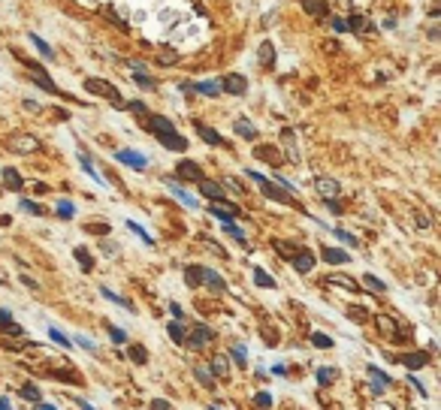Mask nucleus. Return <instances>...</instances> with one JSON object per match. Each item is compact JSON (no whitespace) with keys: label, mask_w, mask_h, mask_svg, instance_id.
<instances>
[{"label":"nucleus","mask_w":441,"mask_h":410,"mask_svg":"<svg viewBox=\"0 0 441 410\" xmlns=\"http://www.w3.org/2000/svg\"><path fill=\"white\" fill-rule=\"evenodd\" d=\"M175 172L185 178V181H203V169H200L194 160H181V163L175 166Z\"/></svg>","instance_id":"12"},{"label":"nucleus","mask_w":441,"mask_h":410,"mask_svg":"<svg viewBox=\"0 0 441 410\" xmlns=\"http://www.w3.org/2000/svg\"><path fill=\"white\" fill-rule=\"evenodd\" d=\"M85 88H88L91 94H97V97L112 100V103H115V109H124V100H118L121 94H118V88H115V85H109V82H103V79H88V82H85Z\"/></svg>","instance_id":"2"},{"label":"nucleus","mask_w":441,"mask_h":410,"mask_svg":"<svg viewBox=\"0 0 441 410\" xmlns=\"http://www.w3.org/2000/svg\"><path fill=\"white\" fill-rule=\"evenodd\" d=\"M254 404H257V407H272V395H269V392L254 395Z\"/></svg>","instance_id":"49"},{"label":"nucleus","mask_w":441,"mask_h":410,"mask_svg":"<svg viewBox=\"0 0 441 410\" xmlns=\"http://www.w3.org/2000/svg\"><path fill=\"white\" fill-rule=\"evenodd\" d=\"M227 368H230V365H227V359H224V356H218V359L212 362V371H215V374H218V377H220V374H224V377H227Z\"/></svg>","instance_id":"44"},{"label":"nucleus","mask_w":441,"mask_h":410,"mask_svg":"<svg viewBox=\"0 0 441 410\" xmlns=\"http://www.w3.org/2000/svg\"><path fill=\"white\" fill-rule=\"evenodd\" d=\"M100 293L106 295L109 302H115V305H121V308H127V311H133V302H127V299H121V295H115L112 290H106V287H100Z\"/></svg>","instance_id":"32"},{"label":"nucleus","mask_w":441,"mask_h":410,"mask_svg":"<svg viewBox=\"0 0 441 410\" xmlns=\"http://www.w3.org/2000/svg\"><path fill=\"white\" fill-rule=\"evenodd\" d=\"M0 410H12V404H9V398H0Z\"/></svg>","instance_id":"59"},{"label":"nucleus","mask_w":441,"mask_h":410,"mask_svg":"<svg viewBox=\"0 0 441 410\" xmlns=\"http://www.w3.org/2000/svg\"><path fill=\"white\" fill-rule=\"evenodd\" d=\"M254 284H257V287H266V290H275V278H272V275H266L260 266L254 269Z\"/></svg>","instance_id":"23"},{"label":"nucleus","mask_w":441,"mask_h":410,"mask_svg":"<svg viewBox=\"0 0 441 410\" xmlns=\"http://www.w3.org/2000/svg\"><path fill=\"white\" fill-rule=\"evenodd\" d=\"M9 323H12V314L6 308H0V326H9Z\"/></svg>","instance_id":"55"},{"label":"nucleus","mask_w":441,"mask_h":410,"mask_svg":"<svg viewBox=\"0 0 441 410\" xmlns=\"http://www.w3.org/2000/svg\"><path fill=\"white\" fill-rule=\"evenodd\" d=\"M18 205H21V211H30L33 217H43V214H46V211H43V205H36V202H30V199H21Z\"/></svg>","instance_id":"36"},{"label":"nucleus","mask_w":441,"mask_h":410,"mask_svg":"<svg viewBox=\"0 0 441 410\" xmlns=\"http://www.w3.org/2000/svg\"><path fill=\"white\" fill-rule=\"evenodd\" d=\"M194 374H197V380H200L206 389H215V386H212V374H209L206 368H200V365H197V368H194Z\"/></svg>","instance_id":"41"},{"label":"nucleus","mask_w":441,"mask_h":410,"mask_svg":"<svg viewBox=\"0 0 441 410\" xmlns=\"http://www.w3.org/2000/svg\"><path fill=\"white\" fill-rule=\"evenodd\" d=\"M323 259H326V263H348V259H351V253H345V250H339V247H323Z\"/></svg>","instance_id":"19"},{"label":"nucleus","mask_w":441,"mask_h":410,"mask_svg":"<svg viewBox=\"0 0 441 410\" xmlns=\"http://www.w3.org/2000/svg\"><path fill=\"white\" fill-rule=\"evenodd\" d=\"M9 148H12V151H18V154H24V151H33V148H36V139L33 136H12L9 139Z\"/></svg>","instance_id":"17"},{"label":"nucleus","mask_w":441,"mask_h":410,"mask_svg":"<svg viewBox=\"0 0 441 410\" xmlns=\"http://www.w3.org/2000/svg\"><path fill=\"white\" fill-rule=\"evenodd\" d=\"M233 359H236V365H248V356H245V347H233Z\"/></svg>","instance_id":"52"},{"label":"nucleus","mask_w":441,"mask_h":410,"mask_svg":"<svg viewBox=\"0 0 441 410\" xmlns=\"http://www.w3.org/2000/svg\"><path fill=\"white\" fill-rule=\"evenodd\" d=\"M36 410H58V407H55V404H40Z\"/></svg>","instance_id":"60"},{"label":"nucleus","mask_w":441,"mask_h":410,"mask_svg":"<svg viewBox=\"0 0 441 410\" xmlns=\"http://www.w3.org/2000/svg\"><path fill=\"white\" fill-rule=\"evenodd\" d=\"M115 160L118 163H127V166H133V169H145V154H139V151H130V148H124V151H118L115 154Z\"/></svg>","instance_id":"10"},{"label":"nucleus","mask_w":441,"mask_h":410,"mask_svg":"<svg viewBox=\"0 0 441 410\" xmlns=\"http://www.w3.org/2000/svg\"><path fill=\"white\" fill-rule=\"evenodd\" d=\"M151 410H169V401H163V398H154V401H151Z\"/></svg>","instance_id":"56"},{"label":"nucleus","mask_w":441,"mask_h":410,"mask_svg":"<svg viewBox=\"0 0 441 410\" xmlns=\"http://www.w3.org/2000/svg\"><path fill=\"white\" fill-rule=\"evenodd\" d=\"M21 281H24V287H30V290H40V284H36V281H30L27 275H21Z\"/></svg>","instance_id":"58"},{"label":"nucleus","mask_w":441,"mask_h":410,"mask_svg":"<svg viewBox=\"0 0 441 410\" xmlns=\"http://www.w3.org/2000/svg\"><path fill=\"white\" fill-rule=\"evenodd\" d=\"M203 281L215 290V293H224L227 290V284H224V278H220L218 272H212V269H203Z\"/></svg>","instance_id":"18"},{"label":"nucleus","mask_w":441,"mask_h":410,"mask_svg":"<svg viewBox=\"0 0 441 410\" xmlns=\"http://www.w3.org/2000/svg\"><path fill=\"white\" fill-rule=\"evenodd\" d=\"M336 235H339V238H342V241H345L348 247H357V244H360V241H357V235H351V233H345L342 227H336Z\"/></svg>","instance_id":"47"},{"label":"nucleus","mask_w":441,"mask_h":410,"mask_svg":"<svg viewBox=\"0 0 441 410\" xmlns=\"http://www.w3.org/2000/svg\"><path fill=\"white\" fill-rule=\"evenodd\" d=\"M58 214H61V220H70V217H73V202L61 199V202H58Z\"/></svg>","instance_id":"46"},{"label":"nucleus","mask_w":441,"mask_h":410,"mask_svg":"<svg viewBox=\"0 0 441 410\" xmlns=\"http://www.w3.org/2000/svg\"><path fill=\"white\" fill-rule=\"evenodd\" d=\"M314 190H317L323 199H336V196L342 193V187H339L336 178H317V181H314Z\"/></svg>","instance_id":"7"},{"label":"nucleus","mask_w":441,"mask_h":410,"mask_svg":"<svg viewBox=\"0 0 441 410\" xmlns=\"http://www.w3.org/2000/svg\"><path fill=\"white\" fill-rule=\"evenodd\" d=\"M73 256H76V259H79V266H82V272H91V269H94V259H91V253H88L85 247H76V250H73Z\"/></svg>","instance_id":"25"},{"label":"nucleus","mask_w":441,"mask_h":410,"mask_svg":"<svg viewBox=\"0 0 441 410\" xmlns=\"http://www.w3.org/2000/svg\"><path fill=\"white\" fill-rule=\"evenodd\" d=\"M402 362H405L408 368H423L429 362V356L426 353H408V356H402Z\"/></svg>","instance_id":"27"},{"label":"nucleus","mask_w":441,"mask_h":410,"mask_svg":"<svg viewBox=\"0 0 441 410\" xmlns=\"http://www.w3.org/2000/svg\"><path fill=\"white\" fill-rule=\"evenodd\" d=\"M127 230H133V233H136V235H139V238H142L145 244H154V241H151V235H148V233H145V230L139 227V223H133V220H127Z\"/></svg>","instance_id":"43"},{"label":"nucleus","mask_w":441,"mask_h":410,"mask_svg":"<svg viewBox=\"0 0 441 410\" xmlns=\"http://www.w3.org/2000/svg\"><path fill=\"white\" fill-rule=\"evenodd\" d=\"M127 353H130V359H133V362H139V365H142V362H148V353H145V347H139V344H136V347H130Z\"/></svg>","instance_id":"42"},{"label":"nucleus","mask_w":441,"mask_h":410,"mask_svg":"<svg viewBox=\"0 0 441 410\" xmlns=\"http://www.w3.org/2000/svg\"><path fill=\"white\" fill-rule=\"evenodd\" d=\"M245 175L251 178V181H257L260 184V190H263V196H269V199H275V202H284V205H293V196L284 190V187H275V184L266 178V175H260V172H254V169H245Z\"/></svg>","instance_id":"1"},{"label":"nucleus","mask_w":441,"mask_h":410,"mask_svg":"<svg viewBox=\"0 0 441 410\" xmlns=\"http://www.w3.org/2000/svg\"><path fill=\"white\" fill-rule=\"evenodd\" d=\"M209 211H212V214H215V217H218L220 223H233V217H236L233 211H227V208H220V205H212Z\"/></svg>","instance_id":"33"},{"label":"nucleus","mask_w":441,"mask_h":410,"mask_svg":"<svg viewBox=\"0 0 441 410\" xmlns=\"http://www.w3.org/2000/svg\"><path fill=\"white\" fill-rule=\"evenodd\" d=\"M378 326H381V329H384V332H387V335H396V323H390V320H387V317H384V314H381V317H378Z\"/></svg>","instance_id":"51"},{"label":"nucleus","mask_w":441,"mask_h":410,"mask_svg":"<svg viewBox=\"0 0 441 410\" xmlns=\"http://www.w3.org/2000/svg\"><path fill=\"white\" fill-rule=\"evenodd\" d=\"M218 85H220V91H227V94H233V97H242V94L248 91V79L242 76V72H227V76L220 79Z\"/></svg>","instance_id":"4"},{"label":"nucleus","mask_w":441,"mask_h":410,"mask_svg":"<svg viewBox=\"0 0 441 410\" xmlns=\"http://www.w3.org/2000/svg\"><path fill=\"white\" fill-rule=\"evenodd\" d=\"M272 244H275V250H278L281 256H290V259H293V253L299 250L296 244H287V241H272Z\"/></svg>","instance_id":"39"},{"label":"nucleus","mask_w":441,"mask_h":410,"mask_svg":"<svg viewBox=\"0 0 441 410\" xmlns=\"http://www.w3.org/2000/svg\"><path fill=\"white\" fill-rule=\"evenodd\" d=\"M236 133L242 136V139H257V127L254 124H248V118H236Z\"/></svg>","instance_id":"21"},{"label":"nucleus","mask_w":441,"mask_h":410,"mask_svg":"<svg viewBox=\"0 0 441 410\" xmlns=\"http://www.w3.org/2000/svg\"><path fill=\"white\" fill-rule=\"evenodd\" d=\"M160 145L169 148V151H188V139L178 136V133H169V136H160Z\"/></svg>","instance_id":"15"},{"label":"nucleus","mask_w":441,"mask_h":410,"mask_svg":"<svg viewBox=\"0 0 441 410\" xmlns=\"http://www.w3.org/2000/svg\"><path fill=\"white\" fill-rule=\"evenodd\" d=\"M145 121H148V130H151L157 139H160V136H169V133H175V124H172L169 118H163V115H148Z\"/></svg>","instance_id":"6"},{"label":"nucleus","mask_w":441,"mask_h":410,"mask_svg":"<svg viewBox=\"0 0 441 410\" xmlns=\"http://www.w3.org/2000/svg\"><path fill=\"white\" fill-rule=\"evenodd\" d=\"M197 184H200V193H203L206 199H212V202H224V208H227V211H233V214L239 217V208H236L233 202H227V199H224V187H220V184L206 181V178H203V181H197Z\"/></svg>","instance_id":"3"},{"label":"nucleus","mask_w":441,"mask_h":410,"mask_svg":"<svg viewBox=\"0 0 441 410\" xmlns=\"http://www.w3.org/2000/svg\"><path fill=\"white\" fill-rule=\"evenodd\" d=\"M27 72H30V79L40 85V88H46V91H52V94H58V88H55V82L46 76V69H43V63H36V60H27Z\"/></svg>","instance_id":"5"},{"label":"nucleus","mask_w":441,"mask_h":410,"mask_svg":"<svg viewBox=\"0 0 441 410\" xmlns=\"http://www.w3.org/2000/svg\"><path fill=\"white\" fill-rule=\"evenodd\" d=\"M224 187H230L233 193H242V184H239L236 178H224Z\"/></svg>","instance_id":"53"},{"label":"nucleus","mask_w":441,"mask_h":410,"mask_svg":"<svg viewBox=\"0 0 441 410\" xmlns=\"http://www.w3.org/2000/svg\"><path fill=\"white\" fill-rule=\"evenodd\" d=\"M163 184L169 187V193H172V196H175V199H178L181 205H188V208H197V199H194V196H191V193H188L185 187H181V184H175V178H166Z\"/></svg>","instance_id":"8"},{"label":"nucleus","mask_w":441,"mask_h":410,"mask_svg":"<svg viewBox=\"0 0 441 410\" xmlns=\"http://www.w3.org/2000/svg\"><path fill=\"white\" fill-rule=\"evenodd\" d=\"M326 284L342 287V290H348V293H360V284H357L354 278H348V275H329V278H326Z\"/></svg>","instance_id":"16"},{"label":"nucleus","mask_w":441,"mask_h":410,"mask_svg":"<svg viewBox=\"0 0 441 410\" xmlns=\"http://www.w3.org/2000/svg\"><path fill=\"white\" fill-rule=\"evenodd\" d=\"M49 338H55V341H58L61 347H67V350L73 347V344H70V338H67V335H64L61 329H55V326H49Z\"/></svg>","instance_id":"34"},{"label":"nucleus","mask_w":441,"mask_h":410,"mask_svg":"<svg viewBox=\"0 0 441 410\" xmlns=\"http://www.w3.org/2000/svg\"><path fill=\"white\" fill-rule=\"evenodd\" d=\"M311 344L326 350V347H333V338H329V335H323V332H314V335H311Z\"/></svg>","instance_id":"38"},{"label":"nucleus","mask_w":441,"mask_h":410,"mask_svg":"<svg viewBox=\"0 0 441 410\" xmlns=\"http://www.w3.org/2000/svg\"><path fill=\"white\" fill-rule=\"evenodd\" d=\"M333 27H336L339 33H348V21H345V18H333Z\"/></svg>","instance_id":"54"},{"label":"nucleus","mask_w":441,"mask_h":410,"mask_svg":"<svg viewBox=\"0 0 441 410\" xmlns=\"http://www.w3.org/2000/svg\"><path fill=\"white\" fill-rule=\"evenodd\" d=\"M185 278H188L191 287H200V281H203V269H200V266H185Z\"/></svg>","instance_id":"31"},{"label":"nucleus","mask_w":441,"mask_h":410,"mask_svg":"<svg viewBox=\"0 0 441 410\" xmlns=\"http://www.w3.org/2000/svg\"><path fill=\"white\" fill-rule=\"evenodd\" d=\"M302 9L308 15H326V0H302Z\"/></svg>","instance_id":"22"},{"label":"nucleus","mask_w":441,"mask_h":410,"mask_svg":"<svg viewBox=\"0 0 441 410\" xmlns=\"http://www.w3.org/2000/svg\"><path fill=\"white\" fill-rule=\"evenodd\" d=\"M79 163H82V169H85V172H88V175H91V178H94L97 184H106V181H103V178L97 175V169H94V163H91V157H88L85 151H79Z\"/></svg>","instance_id":"26"},{"label":"nucleus","mask_w":441,"mask_h":410,"mask_svg":"<svg viewBox=\"0 0 441 410\" xmlns=\"http://www.w3.org/2000/svg\"><path fill=\"white\" fill-rule=\"evenodd\" d=\"M21 395L27 401H40V389H36V386H21Z\"/></svg>","instance_id":"48"},{"label":"nucleus","mask_w":441,"mask_h":410,"mask_svg":"<svg viewBox=\"0 0 441 410\" xmlns=\"http://www.w3.org/2000/svg\"><path fill=\"white\" fill-rule=\"evenodd\" d=\"M109 335H112V341H115V344H124V341H127V335H124L118 326H109Z\"/></svg>","instance_id":"50"},{"label":"nucleus","mask_w":441,"mask_h":410,"mask_svg":"<svg viewBox=\"0 0 441 410\" xmlns=\"http://www.w3.org/2000/svg\"><path fill=\"white\" fill-rule=\"evenodd\" d=\"M369 377H372V392L375 395H384V389L390 386V377L384 374L381 368H375V365H369Z\"/></svg>","instance_id":"13"},{"label":"nucleus","mask_w":441,"mask_h":410,"mask_svg":"<svg viewBox=\"0 0 441 410\" xmlns=\"http://www.w3.org/2000/svg\"><path fill=\"white\" fill-rule=\"evenodd\" d=\"M363 284L369 287L372 293H384V290H387V287H384V281H378L375 275H366V278H363Z\"/></svg>","instance_id":"37"},{"label":"nucleus","mask_w":441,"mask_h":410,"mask_svg":"<svg viewBox=\"0 0 441 410\" xmlns=\"http://www.w3.org/2000/svg\"><path fill=\"white\" fill-rule=\"evenodd\" d=\"M260 63H263V66H272V63H275V49H272V43H263V46H260Z\"/></svg>","instance_id":"30"},{"label":"nucleus","mask_w":441,"mask_h":410,"mask_svg":"<svg viewBox=\"0 0 441 410\" xmlns=\"http://www.w3.org/2000/svg\"><path fill=\"white\" fill-rule=\"evenodd\" d=\"M157 60H160V63H175V60H178V52H175V49H160V52H157Z\"/></svg>","instance_id":"40"},{"label":"nucleus","mask_w":441,"mask_h":410,"mask_svg":"<svg viewBox=\"0 0 441 410\" xmlns=\"http://www.w3.org/2000/svg\"><path fill=\"white\" fill-rule=\"evenodd\" d=\"M254 154L260 160H269V163H281V154L275 151V148H254Z\"/></svg>","instance_id":"28"},{"label":"nucleus","mask_w":441,"mask_h":410,"mask_svg":"<svg viewBox=\"0 0 441 410\" xmlns=\"http://www.w3.org/2000/svg\"><path fill=\"white\" fill-rule=\"evenodd\" d=\"M3 184H6L9 190H15V193L24 187V181H21V175H18L15 169H3Z\"/></svg>","instance_id":"20"},{"label":"nucleus","mask_w":441,"mask_h":410,"mask_svg":"<svg viewBox=\"0 0 441 410\" xmlns=\"http://www.w3.org/2000/svg\"><path fill=\"white\" fill-rule=\"evenodd\" d=\"M197 133H200V139L203 142H209L212 148H224L227 142H224V136H220L218 130H212L209 124H203V121H197Z\"/></svg>","instance_id":"9"},{"label":"nucleus","mask_w":441,"mask_h":410,"mask_svg":"<svg viewBox=\"0 0 441 410\" xmlns=\"http://www.w3.org/2000/svg\"><path fill=\"white\" fill-rule=\"evenodd\" d=\"M191 94H203V97H220V85H218V82H191Z\"/></svg>","instance_id":"14"},{"label":"nucleus","mask_w":441,"mask_h":410,"mask_svg":"<svg viewBox=\"0 0 441 410\" xmlns=\"http://www.w3.org/2000/svg\"><path fill=\"white\" fill-rule=\"evenodd\" d=\"M133 82H136L139 88H145V91H157V82H154L151 76H145V72H133Z\"/></svg>","instance_id":"29"},{"label":"nucleus","mask_w":441,"mask_h":410,"mask_svg":"<svg viewBox=\"0 0 441 410\" xmlns=\"http://www.w3.org/2000/svg\"><path fill=\"white\" fill-rule=\"evenodd\" d=\"M311 266H314V253H311V250H302V247H299L296 253H293V269H296V272L308 275Z\"/></svg>","instance_id":"11"},{"label":"nucleus","mask_w":441,"mask_h":410,"mask_svg":"<svg viewBox=\"0 0 441 410\" xmlns=\"http://www.w3.org/2000/svg\"><path fill=\"white\" fill-rule=\"evenodd\" d=\"M169 314H172L175 320H181V317H185V311H181V305H175V302L169 305Z\"/></svg>","instance_id":"57"},{"label":"nucleus","mask_w":441,"mask_h":410,"mask_svg":"<svg viewBox=\"0 0 441 410\" xmlns=\"http://www.w3.org/2000/svg\"><path fill=\"white\" fill-rule=\"evenodd\" d=\"M30 43L36 46V52H40L43 58H55V49H52V46H49V43L43 40V36H36V33H30Z\"/></svg>","instance_id":"24"},{"label":"nucleus","mask_w":441,"mask_h":410,"mask_svg":"<svg viewBox=\"0 0 441 410\" xmlns=\"http://www.w3.org/2000/svg\"><path fill=\"white\" fill-rule=\"evenodd\" d=\"M79 410H94L91 404H85V401H79Z\"/></svg>","instance_id":"61"},{"label":"nucleus","mask_w":441,"mask_h":410,"mask_svg":"<svg viewBox=\"0 0 441 410\" xmlns=\"http://www.w3.org/2000/svg\"><path fill=\"white\" fill-rule=\"evenodd\" d=\"M333 377H336L333 368H320V371H317V383H320V386H329V380H333Z\"/></svg>","instance_id":"45"},{"label":"nucleus","mask_w":441,"mask_h":410,"mask_svg":"<svg viewBox=\"0 0 441 410\" xmlns=\"http://www.w3.org/2000/svg\"><path fill=\"white\" fill-rule=\"evenodd\" d=\"M166 332H169V338H172L175 344H185V329H181L178 323H169V329H166Z\"/></svg>","instance_id":"35"}]
</instances>
